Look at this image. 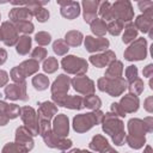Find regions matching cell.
<instances>
[{"label": "cell", "instance_id": "6da1fadb", "mask_svg": "<svg viewBox=\"0 0 153 153\" xmlns=\"http://www.w3.org/2000/svg\"><path fill=\"white\" fill-rule=\"evenodd\" d=\"M102 128L105 131V134H108L112 139V142L115 145L117 146L123 145L126 139V133H124V124L121 118H118L112 112L104 114L102 121Z\"/></svg>", "mask_w": 153, "mask_h": 153}, {"label": "cell", "instance_id": "7a4b0ae2", "mask_svg": "<svg viewBox=\"0 0 153 153\" xmlns=\"http://www.w3.org/2000/svg\"><path fill=\"white\" fill-rule=\"evenodd\" d=\"M39 135L42 136L45 145L50 148H57L61 151H67L72 147V141L66 137H59L53 133L50 121L39 120Z\"/></svg>", "mask_w": 153, "mask_h": 153}, {"label": "cell", "instance_id": "3957f363", "mask_svg": "<svg viewBox=\"0 0 153 153\" xmlns=\"http://www.w3.org/2000/svg\"><path fill=\"white\" fill-rule=\"evenodd\" d=\"M103 117H104V112H102L100 110H94L87 114L76 115L73 118V129L76 133H85L96 124L102 123Z\"/></svg>", "mask_w": 153, "mask_h": 153}, {"label": "cell", "instance_id": "277c9868", "mask_svg": "<svg viewBox=\"0 0 153 153\" xmlns=\"http://www.w3.org/2000/svg\"><path fill=\"white\" fill-rule=\"evenodd\" d=\"M127 81L121 76L116 79H109V78H99L97 81V87L102 92H106L111 97H118L121 96L126 88H127Z\"/></svg>", "mask_w": 153, "mask_h": 153}, {"label": "cell", "instance_id": "5b68a950", "mask_svg": "<svg viewBox=\"0 0 153 153\" xmlns=\"http://www.w3.org/2000/svg\"><path fill=\"white\" fill-rule=\"evenodd\" d=\"M61 66L65 72L68 74H74L76 76L85 75L87 69H88V63L86 60L74 56V55H67L62 59Z\"/></svg>", "mask_w": 153, "mask_h": 153}, {"label": "cell", "instance_id": "8992f818", "mask_svg": "<svg viewBox=\"0 0 153 153\" xmlns=\"http://www.w3.org/2000/svg\"><path fill=\"white\" fill-rule=\"evenodd\" d=\"M111 13L114 20H120L123 24L130 23L134 18V11L130 1L127 0H118L111 4Z\"/></svg>", "mask_w": 153, "mask_h": 153}, {"label": "cell", "instance_id": "52a82bcc", "mask_svg": "<svg viewBox=\"0 0 153 153\" xmlns=\"http://www.w3.org/2000/svg\"><path fill=\"white\" fill-rule=\"evenodd\" d=\"M153 130V117L148 116L143 120L140 118H130L128 121V135L145 137L146 133H151Z\"/></svg>", "mask_w": 153, "mask_h": 153}, {"label": "cell", "instance_id": "ba28073f", "mask_svg": "<svg viewBox=\"0 0 153 153\" xmlns=\"http://www.w3.org/2000/svg\"><path fill=\"white\" fill-rule=\"evenodd\" d=\"M20 117L24 123V127L32 136H36L39 134V120L33 108L31 106L20 108Z\"/></svg>", "mask_w": 153, "mask_h": 153}, {"label": "cell", "instance_id": "9c48e42d", "mask_svg": "<svg viewBox=\"0 0 153 153\" xmlns=\"http://www.w3.org/2000/svg\"><path fill=\"white\" fill-rule=\"evenodd\" d=\"M147 56V41L142 38H137L126 49L124 59L128 61H141Z\"/></svg>", "mask_w": 153, "mask_h": 153}, {"label": "cell", "instance_id": "30bf717a", "mask_svg": "<svg viewBox=\"0 0 153 153\" xmlns=\"http://www.w3.org/2000/svg\"><path fill=\"white\" fill-rule=\"evenodd\" d=\"M0 37H1V41L5 43V45H7V47H13L17 44V42L19 39V35H18V31L16 30L13 23L4 22L0 25Z\"/></svg>", "mask_w": 153, "mask_h": 153}, {"label": "cell", "instance_id": "8fae6325", "mask_svg": "<svg viewBox=\"0 0 153 153\" xmlns=\"http://www.w3.org/2000/svg\"><path fill=\"white\" fill-rule=\"evenodd\" d=\"M5 97L10 100H27L29 96L26 93V82L23 84H10L7 86H5L4 90Z\"/></svg>", "mask_w": 153, "mask_h": 153}, {"label": "cell", "instance_id": "7c38bea8", "mask_svg": "<svg viewBox=\"0 0 153 153\" xmlns=\"http://www.w3.org/2000/svg\"><path fill=\"white\" fill-rule=\"evenodd\" d=\"M71 84L73 86V88L80 93V94H84V96H88V94H93L94 93V90H96V86H94V82L85 76V75H80V76H75L71 80Z\"/></svg>", "mask_w": 153, "mask_h": 153}, {"label": "cell", "instance_id": "4fadbf2b", "mask_svg": "<svg viewBox=\"0 0 153 153\" xmlns=\"http://www.w3.org/2000/svg\"><path fill=\"white\" fill-rule=\"evenodd\" d=\"M54 104L65 106L72 110H81L84 108V98L80 96H63V97H55L51 98Z\"/></svg>", "mask_w": 153, "mask_h": 153}, {"label": "cell", "instance_id": "5bb4252c", "mask_svg": "<svg viewBox=\"0 0 153 153\" xmlns=\"http://www.w3.org/2000/svg\"><path fill=\"white\" fill-rule=\"evenodd\" d=\"M71 86V79L66 74H60L51 85V98L53 97H63L67 94Z\"/></svg>", "mask_w": 153, "mask_h": 153}, {"label": "cell", "instance_id": "9a60e30c", "mask_svg": "<svg viewBox=\"0 0 153 153\" xmlns=\"http://www.w3.org/2000/svg\"><path fill=\"white\" fill-rule=\"evenodd\" d=\"M53 133L59 137H66L69 133V121L65 114L56 115L51 124Z\"/></svg>", "mask_w": 153, "mask_h": 153}, {"label": "cell", "instance_id": "2e32d148", "mask_svg": "<svg viewBox=\"0 0 153 153\" xmlns=\"http://www.w3.org/2000/svg\"><path fill=\"white\" fill-rule=\"evenodd\" d=\"M109 45L110 42L104 37H93V36L85 37V48L88 53H98L106 50Z\"/></svg>", "mask_w": 153, "mask_h": 153}, {"label": "cell", "instance_id": "e0dca14e", "mask_svg": "<svg viewBox=\"0 0 153 153\" xmlns=\"http://www.w3.org/2000/svg\"><path fill=\"white\" fill-rule=\"evenodd\" d=\"M60 5L61 16L66 19H75L80 14V4L76 1H57Z\"/></svg>", "mask_w": 153, "mask_h": 153}, {"label": "cell", "instance_id": "ac0fdd59", "mask_svg": "<svg viewBox=\"0 0 153 153\" xmlns=\"http://www.w3.org/2000/svg\"><path fill=\"white\" fill-rule=\"evenodd\" d=\"M134 25L140 31H142L145 33H148L153 29V8L149 10V11L143 12L140 16H137L136 19H135Z\"/></svg>", "mask_w": 153, "mask_h": 153}, {"label": "cell", "instance_id": "d6986e66", "mask_svg": "<svg viewBox=\"0 0 153 153\" xmlns=\"http://www.w3.org/2000/svg\"><path fill=\"white\" fill-rule=\"evenodd\" d=\"M115 60H116V54L112 50H105V51H103L100 54H96V55H91L90 56V62L93 66L98 67V68L109 66Z\"/></svg>", "mask_w": 153, "mask_h": 153}, {"label": "cell", "instance_id": "ffe728a7", "mask_svg": "<svg viewBox=\"0 0 153 153\" xmlns=\"http://www.w3.org/2000/svg\"><path fill=\"white\" fill-rule=\"evenodd\" d=\"M16 142L20 146H23L27 152L31 151L33 148V139L32 135L26 130V128L24 126L18 127L16 130Z\"/></svg>", "mask_w": 153, "mask_h": 153}, {"label": "cell", "instance_id": "44dd1931", "mask_svg": "<svg viewBox=\"0 0 153 153\" xmlns=\"http://www.w3.org/2000/svg\"><path fill=\"white\" fill-rule=\"evenodd\" d=\"M98 0H85L82 1V10H84V20L88 24H91L94 19H97L98 7H99Z\"/></svg>", "mask_w": 153, "mask_h": 153}, {"label": "cell", "instance_id": "7402d4cb", "mask_svg": "<svg viewBox=\"0 0 153 153\" xmlns=\"http://www.w3.org/2000/svg\"><path fill=\"white\" fill-rule=\"evenodd\" d=\"M56 114H57V106L53 102L47 100V102H42L38 104V111H37L38 120L50 121Z\"/></svg>", "mask_w": 153, "mask_h": 153}, {"label": "cell", "instance_id": "603a6c76", "mask_svg": "<svg viewBox=\"0 0 153 153\" xmlns=\"http://www.w3.org/2000/svg\"><path fill=\"white\" fill-rule=\"evenodd\" d=\"M32 13L30 12V10L25 6H18V7H13L10 13H8V18L11 20V23H17V22H23V20H27L30 22V19L32 18Z\"/></svg>", "mask_w": 153, "mask_h": 153}, {"label": "cell", "instance_id": "cb8c5ba5", "mask_svg": "<svg viewBox=\"0 0 153 153\" xmlns=\"http://www.w3.org/2000/svg\"><path fill=\"white\" fill-rule=\"evenodd\" d=\"M121 108L123 109V111L126 114H133L135 111H137L139 109V105H140V100L136 96H133V94H126L121 98L120 103Z\"/></svg>", "mask_w": 153, "mask_h": 153}, {"label": "cell", "instance_id": "d4e9b609", "mask_svg": "<svg viewBox=\"0 0 153 153\" xmlns=\"http://www.w3.org/2000/svg\"><path fill=\"white\" fill-rule=\"evenodd\" d=\"M20 73L26 78V76H30L35 73L38 72V68H39V62H37L36 60L33 59H30V60H26L24 62H22L19 66H18Z\"/></svg>", "mask_w": 153, "mask_h": 153}, {"label": "cell", "instance_id": "484cf974", "mask_svg": "<svg viewBox=\"0 0 153 153\" xmlns=\"http://www.w3.org/2000/svg\"><path fill=\"white\" fill-rule=\"evenodd\" d=\"M122 73H123V65H122V62L115 60L114 62H111L108 66L104 76L109 78V79H116V78H121Z\"/></svg>", "mask_w": 153, "mask_h": 153}, {"label": "cell", "instance_id": "4316f807", "mask_svg": "<svg viewBox=\"0 0 153 153\" xmlns=\"http://www.w3.org/2000/svg\"><path fill=\"white\" fill-rule=\"evenodd\" d=\"M0 110L10 120L17 118L20 115V108H19V105H17V104H10V103H6L4 100H0Z\"/></svg>", "mask_w": 153, "mask_h": 153}, {"label": "cell", "instance_id": "83f0119b", "mask_svg": "<svg viewBox=\"0 0 153 153\" xmlns=\"http://www.w3.org/2000/svg\"><path fill=\"white\" fill-rule=\"evenodd\" d=\"M82 39H84V36L80 31H76V30H72V31H68L66 35H65V42L66 44L69 47H79L81 43H82Z\"/></svg>", "mask_w": 153, "mask_h": 153}, {"label": "cell", "instance_id": "f1b7e54d", "mask_svg": "<svg viewBox=\"0 0 153 153\" xmlns=\"http://www.w3.org/2000/svg\"><path fill=\"white\" fill-rule=\"evenodd\" d=\"M31 49V37L27 35H24L19 37L17 44H16V50L19 55H26Z\"/></svg>", "mask_w": 153, "mask_h": 153}, {"label": "cell", "instance_id": "f546056e", "mask_svg": "<svg viewBox=\"0 0 153 153\" xmlns=\"http://www.w3.org/2000/svg\"><path fill=\"white\" fill-rule=\"evenodd\" d=\"M136 37H137V29L135 27L134 23H131V22L127 23V25L124 26V33H123V37H122L123 43L129 44V43L134 42Z\"/></svg>", "mask_w": 153, "mask_h": 153}, {"label": "cell", "instance_id": "4dcf8cb0", "mask_svg": "<svg viewBox=\"0 0 153 153\" xmlns=\"http://www.w3.org/2000/svg\"><path fill=\"white\" fill-rule=\"evenodd\" d=\"M32 85L38 91H44L49 86V78L45 74H36L32 78Z\"/></svg>", "mask_w": 153, "mask_h": 153}, {"label": "cell", "instance_id": "1f68e13d", "mask_svg": "<svg viewBox=\"0 0 153 153\" xmlns=\"http://www.w3.org/2000/svg\"><path fill=\"white\" fill-rule=\"evenodd\" d=\"M88 108L91 109L92 111L94 110H99L100 106H102V100L98 96H96L94 93L93 94H88V96H85L84 98V108Z\"/></svg>", "mask_w": 153, "mask_h": 153}, {"label": "cell", "instance_id": "d6a6232c", "mask_svg": "<svg viewBox=\"0 0 153 153\" xmlns=\"http://www.w3.org/2000/svg\"><path fill=\"white\" fill-rule=\"evenodd\" d=\"M98 13L102 17L100 19H103L104 22H111L112 19V13H111V4L109 1H103L99 4L98 7Z\"/></svg>", "mask_w": 153, "mask_h": 153}, {"label": "cell", "instance_id": "836d02e7", "mask_svg": "<svg viewBox=\"0 0 153 153\" xmlns=\"http://www.w3.org/2000/svg\"><path fill=\"white\" fill-rule=\"evenodd\" d=\"M91 31L98 36V37H103L105 33H106V23L103 20V19H94L92 23H91Z\"/></svg>", "mask_w": 153, "mask_h": 153}, {"label": "cell", "instance_id": "e575fe53", "mask_svg": "<svg viewBox=\"0 0 153 153\" xmlns=\"http://www.w3.org/2000/svg\"><path fill=\"white\" fill-rule=\"evenodd\" d=\"M123 29L124 24L120 20H111L109 22V24H106V32H109L112 36H118Z\"/></svg>", "mask_w": 153, "mask_h": 153}, {"label": "cell", "instance_id": "d590c367", "mask_svg": "<svg viewBox=\"0 0 153 153\" xmlns=\"http://www.w3.org/2000/svg\"><path fill=\"white\" fill-rule=\"evenodd\" d=\"M127 87H128L130 94L137 97V96H140V94L143 92V81H142L140 78H137V79H135L134 81L129 82V85H128Z\"/></svg>", "mask_w": 153, "mask_h": 153}, {"label": "cell", "instance_id": "8d00e7d4", "mask_svg": "<svg viewBox=\"0 0 153 153\" xmlns=\"http://www.w3.org/2000/svg\"><path fill=\"white\" fill-rule=\"evenodd\" d=\"M16 30L18 32H22L24 35H29L31 32H33V24L31 22H27V20H23V22H17L13 24Z\"/></svg>", "mask_w": 153, "mask_h": 153}, {"label": "cell", "instance_id": "74e56055", "mask_svg": "<svg viewBox=\"0 0 153 153\" xmlns=\"http://www.w3.org/2000/svg\"><path fill=\"white\" fill-rule=\"evenodd\" d=\"M42 68H43V71H44L45 73L51 74V73H54V72L57 71V68H59V62H57V60H56L55 57H51V56H50V57H47V59L44 60V62H43Z\"/></svg>", "mask_w": 153, "mask_h": 153}, {"label": "cell", "instance_id": "f35d334b", "mask_svg": "<svg viewBox=\"0 0 153 153\" xmlns=\"http://www.w3.org/2000/svg\"><path fill=\"white\" fill-rule=\"evenodd\" d=\"M124 140L127 141V143L129 145V147H131L134 149L141 148L145 145V142H146V137H137V136H131V135H128V134L126 135V139Z\"/></svg>", "mask_w": 153, "mask_h": 153}, {"label": "cell", "instance_id": "ab89813d", "mask_svg": "<svg viewBox=\"0 0 153 153\" xmlns=\"http://www.w3.org/2000/svg\"><path fill=\"white\" fill-rule=\"evenodd\" d=\"M53 50H54V53H55L56 55L63 56V55H66V54L68 53L69 47L66 44V42H65L63 39H57V41H55V42L53 43Z\"/></svg>", "mask_w": 153, "mask_h": 153}, {"label": "cell", "instance_id": "60d3db41", "mask_svg": "<svg viewBox=\"0 0 153 153\" xmlns=\"http://www.w3.org/2000/svg\"><path fill=\"white\" fill-rule=\"evenodd\" d=\"M1 153H27V151L17 142H10L4 146Z\"/></svg>", "mask_w": 153, "mask_h": 153}, {"label": "cell", "instance_id": "b9f144b4", "mask_svg": "<svg viewBox=\"0 0 153 153\" xmlns=\"http://www.w3.org/2000/svg\"><path fill=\"white\" fill-rule=\"evenodd\" d=\"M32 16L36 17V19L39 22V23H44L49 19V11L44 7H37L36 10L32 11Z\"/></svg>", "mask_w": 153, "mask_h": 153}, {"label": "cell", "instance_id": "7bdbcfd3", "mask_svg": "<svg viewBox=\"0 0 153 153\" xmlns=\"http://www.w3.org/2000/svg\"><path fill=\"white\" fill-rule=\"evenodd\" d=\"M35 41L39 45H48L50 43V41H51V36H50V33H48L45 31H39V32L36 33Z\"/></svg>", "mask_w": 153, "mask_h": 153}, {"label": "cell", "instance_id": "ee69618b", "mask_svg": "<svg viewBox=\"0 0 153 153\" xmlns=\"http://www.w3.org/2000/svg\"><path fill=\"white\" fill-rule=\"evenodd\" d=\"M137 74H139V71H137L136 66H134V65L128 66V67L126 68V81H128V82L134 81L135 79L139 78Z\"/></svg>", "mask_w": 153, "mask_h": 153}, {"label": "cell", "instance_id": "f6af8a7d", "mask_svg": "<svg viewBox=\"0 0 153 153\" xmlns=\"http://www.w3.org/2000/svg\"><path fill=\"white\" fill-rule=\"evenodd\" d=\"M31 57H32L33 60H36L37 62L45 60V57H47V50H45V48H43V47H37V48H35V49L32 50V53H31Z\"/></svg>", "mask_w": 153, "mask_h": 153}, {"label": "cell", "instance_id": "bcb514c9", "mask_svg": "<svg viewBox=\"0 0 153 153\" xmlns=\"http://www.w3.org/2000/svg\"><path fill=\"white\" fill-rule=\"evenodd\" d=\"M11 79H12L13 82H16V84H23V82H25V76L20 73L18 66H17V67H13V68L11 69Z\"/></svg>", "mask_w": 153, "mask_h": 153}, {"label": "cell", "instance_id": "7dc6e473", "mask_svg": "<svg viewBox=\"0 0 153 153\" xmlns=\"http://www.w3.org/2000/svg\"><path fill=\"white\" fill-rule=\"evenodd\" d=\"M111 112L114 114V115H116L117 117L120 116V117H124L127 114L123 111V109L121 108V105L118 104V103H112L111 104Z\"/></svg>", "mask_w": 153, "mask_h": 153}, {"label": "cell", "instance_id": "c3c4849f", "mask_svg": "<svg viewBox=\"0 0 153 153\" xmlns=\"http://www.w3.org/2000/svg\"><path fill=\"white\" fill-rule=\"evenodd\" d=\"M137 6L142 12H146V11H149L153 8V1H143V2L140 1V2H137Z\"/></svg>", "mask_w": 153, "mask_h": 153}, {"label": "cell", "instance_id": "681fc988", "mask_svg": "<svg viewBox=\"0 0 153 153\" xmlns=\"http://www.w3.org/2000/svg\"><path fill=\"white\" fill-rule=\"evenodd\" d=\"M143 108L146 109V111H148L149 114L153 112V97L149 96L145 99V103H143Z\"/></svg>", "mask_w": 153, "mask_h": 153}, {"label": "cell", "instance_id": "f907efd6", "mask_svg": "<svg viewBox=\"0 0 153 153\" xmlns=\"http://www.w3.org/2000/svg\"><path fill=\"white\" fill-rule=\"evenodd\" d=\"M7 82H8V74H7V72L0 69V87L5 86Z\"/></svg>", "mask_w": 153, "mask_h": 153}, {"label": "cell", "instance_id": "816d5d0a", "mask_svg": "<svg viewBox=\"0 0 153 153\" xmlns=\"http://www.w3.org/2000/svg\"><path fill=\"white\" fill-rule=\"evenodd\" d=\"M142 74H143V76H147V78H152V75H153V65H152V63L147 65V66L143 68V71H142Z\"/></svg>", "mask_w": 153, "mask_h": 153}, {"label": "cell", "instance_id": "f5cc1de1", "mask_svg": "<svg viewBox=\"0 0 153 153\" xmlns=\"http://www.w3.org/2000/svg\"><path fill=\"white\" fill-rule=\"evenodd\" d=\"M7 60V51L4 48H0V66L4 65Z\"/></svg>", "mask_w": 153, "mask_h": 153}, {"label": "cell", "instance_id": "db71d44e", "mask_svg": "<svg viewBox=\"0 0 153 153\" xmlns=\"http://www.w3.org/2000/svg\"><path fill=\"white\" fill-rule=\"evenodd\" d=\"M8 121H10V118L0 110V126H6L8 123Z\"/></svg>", "mask_w": 153, "mask_h": 153}, {"label": "cell", "instance_id": "11a10c76", "mask_svg": "<svg viewBox=\"0 0 153 153\" xmlns=\"http://www.w3.org/2000/svg\"><path fill=\"white\" fill-rule=\"evenodd\" d=\"M67 153H92V152H88L85 149H72L71 152H67Z\"/></svg>", "mask_w": 153, "mask_h": 153}, {"label": "cell", "instance_id": "9f6ffc18", "mask_svg": "<svg viewBox=\"0 0 153 153\" xmlns=\"http://www.w3.org/2000/svg\"><path fill=\"white\" fill-rule=\"evenodd\" d=\"M143 153H153V152H152V147H151V146H146Z\"/></svg>", "mask_w": 153, "mask_h": 153}, {"label": "cell", "instance_id": "6f0895ef", "mask_svg": "<svg viewBox=\"0 0 153 153\" xmlns=\"http://www.w3.org/2000/svg\"><path fill=\"white\" fill-rule=\"evenodd\" d=\"M149 86H151V88L153 90V81H152V79L149 80Z\"/></svg>", "mask_w": 153, "mask_h": 153}, {"label": "cell", "instance_id": "680465c9", "mask_svg": "<svg viewBox=\"0 0 153 153\" xmlns=\"http://www.w3.org/2000/svg\"><path fill=\"white\" fill-rule=\"evenodd\" d=\"M0 41H1V37H0Z\"/></svg>", "mask_w": 153, "mask_h": 153}, {"label": "cell", "instance_id": "91938a15", "mask_svg": "<svg viewBox=\"0 0 153 153\" xmlns=\"http://www.w3.org/2000/svg\"><path fill=\"white\" fill-rule=\"evenodd\" d=\"M0 18H1V16H0Z\"/></svg>", "mask_w": 153, "mask_h": 153}]
</instances>
